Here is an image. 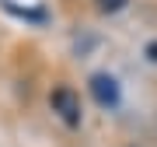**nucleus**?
<instances>
[{
  "mask_svg": "<svg viewBox=\"0 0 157 147\" xmlns=\"http://www.w3.org/2000/svg\"><path fill=\"white\" fill-rule=\"evenodd\" d=\"M49 105H52V112H59V119L67 126H80V98L70 88H56L49 95Z\"/></svg>",
  "mask_w": 157,
  "mask_h": 147,
  "instance_id": "f257e3e1",
  "label": "nucleus"
},
{
  "mask_svg": "<svg viewBox=\"0 0 157 147\" xmlns=\"http://www.w3.org/2000/svg\"><path fill=\"white\" fill-rule=\"evenodd\" d=\"M91 95H94L98 105H108V109H112V105L119 102V84H115V77H108V74H94V77H91Z\"/></svg>",
  "mask_w": 157,
  "mask_h": 147,
  "instance_id": "f03ea898",
  "label": "nucleus"
},
{
  "mask_svg": "<svg viewBox=\"0 0 157 147\" xmlns=\"http://www.w3.org/2000/svg\"><path fill=\"white\" fill-rule=\"evenodd\" d=\"M98 7H101V11H122L126 0H98Z\"/></svg>",
  "mask_w": 157,
  "mask_h": 147,
  "instance_id": "7ed1b4c3",
  "label": "nucleus"
}]
</instances>
